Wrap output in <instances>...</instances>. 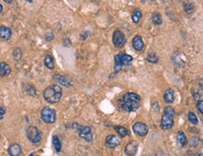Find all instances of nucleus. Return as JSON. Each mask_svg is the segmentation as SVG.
I'll list each match as a JSON object with an SVG mask.
<instances>
[{
    "mask_svg": "<svg viewBox=\"0 0 203 156\" xmlns=\"http://www.w3.org/2000/svg\"><path fill=\"white\" fill-rule=\"evenodd\" d=\"M139 102H140V97L139 94L135 93H126L122 99L119 100L118 104L120 109H122L125 111L131 112V111H136L137 110L139 109Z\"/></svg>",
    "mask_w": 203,
    "mask_h": 156,
    "instance_id": "f257e3e1",
    "label": "nucleus"
},
{
    "mask_svg": "<svg viewBox=\"0 0 203 156\" xmlns=\"http://www.w3.org/2000/svg\"><path fill=\"white\" fill-rule=\"evenodd\" d=\"M62 88L58 85H50L43 91V96L49 103H57L62 97Z\"/></svg>",
    "mask_w": 203,
    "mask_h": 156,
    "instance_id": "f03ea898",
    "label": "nucleus"
},
{
    "mask_svg": "<svg viewBox=\"0 0 203 156\" xmlns=\"http://www.w3.org/2000/svg\"><path fill=\"white\" fill-rule=\"evenodd\" d=\"M175 110L171 107H166L164 110V114L161 119V128L163 130H169L173 126L174 124Z\"/></svg>",
    "mask_w": 203,
    "mask_h": 156,
    "instance_id": "7ed1b4c3",
    "label": "nucleus"
},
{
    "mask_svg": "<svg viewBox=\"0 0 203 156\" xmlns=\"http://www.w3.org/2000/svg\"><path fill=\"white\" fill-rule=\"evenodd\" d=\"M133 58L129 54H119L115 55L114 61H115V70L119 71L123 66H129L132 62Z\"/></svg>",
    "mask_w": 203,
    "mask_h": 156,
    "instance_id": "20e7f679",
    "label": "nucleus"
},
{
    "mask_svg": "<svg viewBox=\"0 0 203 156\" xmlns=\"http://www.w3.org/2000/svg\"><path fill=\"white\" fill-rule=\"evenodd\" d=\"M40 115H41L42 121L45 124H54L56 121V112H55V110L49 108V107H45L44 109H42Z\"/></svg>",
    "mask_w": 203,
    "mask_h": 156,
    "instance_id": "39448f33",
    "label": "nucleus"
},
{
    "mask_svg": "<svg viewBox=\"0 0 203 156\" xmlns=\"http://www.w3.org/2000/svg\"><path fill=\"white\" fill-rule=\"evenodd\" d=\"M26 136L33 143H38L41 140V134L36 126H29L26 129Z\"/></svg>",
    "mask_w": 203,
    "mask_h": 156,
    "instance_id": "423d86ee",
    "label": "nucleus"
},
{
    "mask_svg": "<svg viewBox=\"0 0 203 156\" xmlns=\"http://www.w3.org/2000/svg\"><path fill=\"white\" fill-rule=\"evenodd\" d=\"M113 44L115 47L121 48L126 43V37L123 34V32H121L119 30H115L113 32Z\"/></svg>",
    "mask_w": 203,
    "mask_h": 156,
    "instance_id": "0eeeda50",
    "label": "nucleus"
},
{
    "mask_svg": "<svg viewBox=\"0 0 203 156\" xmlns=\"http://www.w3.org/2000/svg\"><path fill=\"white\" fill-rule=\"evenodd\" d=\"M78 134L82 138L88 142H91L93 140V135L89 126H80L78 128Z\"/></svg>",
    "mask_w": 203,
    "mask_h": 156,
    "instance_id": "6e6552de",
    "label": "nucleus"
},
{
    "mask_svg": "<svg viewBox=\"0 0 203 156\" xmlns=\"http://www.w3.org/2000/svg\"><path fill=\"white\" fill-rule=\"evenodd\" d=\"M133 131L135 134H137L138 136H144L148 134V126L143 124V123H136L134 124L133 125Z\"/></svg>",
    "mask_w": 203,
    "mask_h": 156,
    "instance_id": "1a4fd4ad",
    "label": "nucleus"
},
{
    "mask_svg": "<svg viewBox=\"0 0 203 156\" xmlns=\"http://www.w3.org/2000/svg\"><path fill=\"white\" fill-rule=\"evenodd\" d=\"M121 144V140L114 135H109L106 137V146L109 148H116Z\"/></svg>",
    "mask_w": 203,
    "mask_h": 156,
    "instance_id": "9d476101",
    "label": "nucleus"
},
{
    "mask_svg": "<svg viewBox=\"0 0 203 156\" xmlns=\"http://www.w3.org/2000/svg\"><path fill=\"white\" fill-rule=\"evenodd\" d=\"M137 150H138V145L135 141H131L129 143H127V145L126 146V149H125V152L126 155H134L136 152H137Z\"/></svg>",
    "mask_w": 203,
    "mask_h": 156,
    "instance_id": "9b49d317",
    "label": "nucleus"
},
{
    "mask_svg": "<svg viewBox=\"0 0 203 156\" xmlns=\"http://www.w3.org/2000/svg\"><path fill=\"white\" fill-rule=\"evenodd\" d=\"M11 28L4 26V25H0V37L5 40H9L11 37Z\"/></svg>",
    "mask_w": 203,
    "mask_h": 156,
    "instance_id": "f8f14e48",
    "label": "nucleus"
},
{
    "mask_svg": "<svg viewBox=\"0 0 203 156\" xmlns=\"http://www.w3.org/2000/svg\"><path fill=\"white\" fill-rule=\"evenodd\" d=\"M11 72V68L7 63L5 62L0 63V77H6L10 75Z\"/></svg>",
    "mask_w": 203,
    "mask_h": 156,
    "instance_id": "ddd939ff",
    "label": "nucleus"
},
{
    "mask_svg": "<svg viewBox=\"0 0 203 156\" xmlns=\"http://www.w3.org/2000/svg\"><path fill=\"white\" fill-rule=\"evenodd\" d=\"M9 153L11 156H19L22 153V148L19 144H11L9 148Z\"/></svg>",
    "mask_w": 203,
    "mask_h": 156,
    "instance_id": "4468645a",
    "label": "nucleus"
},
{
    "mask_svg": "<svg viewBox=\"0 0 203 156\" xmlns=\"http://www.w3.org/2000/svg\"><path fill=\"white\" fill-rule=\"evenodd\" d=\"M133 47L136 50H139L140 51L143 47H144V43H143V40L141 38V37L139 36H136L134 38H133Z\"/></svg>",
    "mask_w": 203,
    "mask_h": 156,
    "instance_id": "2eb2a0df",
    "label": "nucleus"
},
{
    "mask_svg": "<svg viewBox=\"0 0 203 156\" xmlns=\"http://www.w3.org/2000/svg\"><path fill=\"white\" fill-rule=\"evenodd\" d=\"M176 138H177V142L179 143V145L181 147H184L187 144V137H186V136H185V134L183 132L179 131L177 133Z\"/></svg>",
    "mask_w": 203,
    "mask_h": 156,
    "instance_id": "dca6fc26",
    "label": "nucleus"
},
{
    "mask_svg": "<svg viewBox=\"0 0 203 156\" xmlns=\"http://www.w3.org/2000/svg\"><path fill=\"white\" fill-rule=\"evenodd\" d=\"M175 95H174V91L172 89H168L165 93H164V100L166 103H172L174 101Z\"/></svg>",
    "mask_w": 203,
    "mask_h": 156,
    "instance_id": "f3484780",
    "label": "nucleus"
},
{
    "mask_svg": "<svg viewBox=\"0 0 203 156\" xmlns=\"http://www.w3.org/2000/svg\"><path fill=\"white\" fill-rule=\"evenodd\" d=\"M184 55L183 54L177 53L176 54L173 55V61L175 63V65L179 66V67H183L184 66Z\"/></svg>",
    "mask_w": 203,
    "mask_h": 156,
    "instance_id": "a211bd4d",
    "label": "nucleus"
},
{
    "mask_svg": "<svg viewBox=\"0 0 203 156\" xmlns=\"http://www.w3.org/2000/svg\"><path fill=\"white\" fill-rule=\"evenodd\" d=\"M58 77V81H59V83L61 84V85H63V86H66V87H69V86H71L72 85V80L71 79H69V78H68V77H66V76H57Z\"/></svg>",
    "mask_w": 203,
    "mask_h": 156,
    "instance_id": "6ab92c4d",
    "label": "nucleus"
},
{
    "mask_svg": "<svg viewBox=\"0 0 203 156\" xmlns=\"http://www.w3.org/2000/svg\"><path fill=\"white\" fill-rule=\"evenodd\" d=\"M44 64H45V67L49 69L55 68V61L51 55H46V57L44 59Z\"/></svg>",
    "mask_w": 203,
    "mask_h": 156,
    "instance_id": "aec40b11",
    "label": "nucleus"
},
{
    "mask_svg": "<svg viewBox=\"0 0 203 156\" xmlns=\"http://www.w3.org/2000/svg\"><path fill=\"white\" fill-rule=\"evenodd\" d=\"M141 16H142V14H141L140 10L135 9L134 11H133V13H132V21H133L135 24H138V23L139 22V20L141 19Z\"/></svg>",
    "mask_w": 203,
    "mask_h": 156,
    "instance_id": "412c9836",
    "label": "nucleus"
},
{
    "mask_svg": "<svg viewBox=\"0 0 203 156\" xmlns=\"http://www.w3.org/2000/svg\"><path fill=\"white\" fill-rule=\"evenodd\" d=\"M114 129L117 131V133H118V134L120 135V136H122V137H125L126 136L130 135L129 131H128L126 127H124V126H114Z\"/></svg>",
    "mask_w": 203,
    "mask_h": 156,
    "instance_id": "4be33fe9",
    "label": "nucleus"
},
{
    "mask_svg": "<svg viewBox=\"0 0 203 156\" xmlns=\"http://www.w3.org/2000/svg\"><path fill=\"white\" fill-rule=\"evenodd\" d=\"M183 10H184V11H185V12H186V13H188V14H191V13H193V12H194V11H195L194 4H193L192 2H189V1H186V2H184V4H183Z\"/></svg>",
    "mask_w": 203,
    "mask_h": 156,
    "instance_id": "5701e85b",
    "label": "nucleus"
},
{
    "mask_svg": "<svg viewBox=\"0 0 203 156\" xmlns=\"http://www.w3.org/2000/svg\"><path fill=\"white\" fill-rule=\"evenodd\" d=\"M53 143H54V146H55V150H56L57 152H59V151L61 150V149H62V145H61V142H60L58 136H55L53 137Z\"/></svg>",
    "mask_w": 203,
    "mask_h": 156,
    "instance_id": "b1692460",
    "label": "nucleus"
},
{
    "mask_svg": "<svg viewBox=\"0 0 203 156\" xmlns=\"http://www.w3.org/2000/svg\"><path fill=\"white\" fill-rule=\"evenodd\" d=\"M152 21L157 25H160L162 24V17L159 13H154L152 16Z\"/></svg>",
    "mask_w": 203,
    "mask_h": 156,
    "instance_id": "393cba45",
    "label": "nucleus"
},
{
    "mask_svg": "<svg viewBox=\"0 0 203 156\" xmlns=\"http://www.w3.org/2000/svg\"><path fill=\"white\" fill-rule=\"evenodd\" d=\"M187 117H188V120H189V122H190L191 124H195V125H196V124H198L197 117L196 116V114H195L194 112H189L188 115H187Z\"/></svg>",
    "mask_w": 203,
    "mask_h": 156,
    "instance_id": "a878e982",
    "label": "nucleus"
},
{
    "mask_svg": "<svg viewBox=\"0 0 203 156\" xmlns=\"http://www.w3.org/2000/svg\"><path fill=\"white\" fill-rule=\"evenodd\" d=\"M146 59L149 63H152V64H156L158 62V57L155 54H149Z\"/></svg>",
    "mask_w": 203,
    "mask_h": 156,
    "instance_id": "bb28decb",
    "label": "nucleus"
},
{
    "mask_svg": "<svg viewBox=\"0 0 203 156\" xmlns=\"http://www.w3.org/2000/svg\"><path fill=\"white\" fill-rule=\"evenodd\" d=\"M13 56H14V59H15V60H20V59H21V57H22V50H21L19 48H17V49L14 50V51H13Z\"/></svg>",
    "mask_w": 203,
    "mask_h": 156,
    "instance_id": "cd10ccee",
    "label": "nucleus"
},
{
    "mask_svg": "<svg viewBox=\"0 0 203 156\" xmlns=\"http://www.w3.org/2000/svg\"><path fill=\"white\" fill-rule=\"evenodd\" d=\"M200 142V139H199V137H197V136H194V137H192L191 139H190V141H189V144H190V146H193V147H196L198 143Z\"/></svg>",
    "mask_w": 203,
    "mask_h": 156,
    "instance_id": "c85d7f7f",
    "label": "nucleus"
},
{
    "mask_svg": "<svg viewBox=\"0 0 203 156\" xmlns=\"http://www.w3.org/2000/svg\"><path fill=\"white\" fill-rule=\"evenodd\" d=\"M196 108H197L198 111L200 112V114H202V113H203V101H201V100H200V101L197 103Z\"/></svg>",
    "mask_w": 203,
    "mask_h": 156,
    "instance_id": "c756f323",
    "label": "nucleus"
},
{
    "mask_svg": "<svg viewBox=\"0 0 203 156\" xmlns=\"http://www.w3.org/2000/svg\"><path fill=\"white\" fill-rule=\"evenodd\" d=\"M5 113H6V110L4 108H2V107H0V120L3 119Z\"/></svg>",
    "mask_w": 203,
    "mask_h": 156,
    "instance_id": "7c9ffc66",
    "label": "nucleus"
},
{
    "mask_svg": "<svg viewBox=\"0 0 203 156\" xmlns=\"http://www.w3.org/2000/svg\"><path fill=\"white\" fill-rule=\"evenodd\" d=\"M46 39H47L48 41L53 40V39H54V34H52V33H48V34L46 35Z\"/></svg>",
    "mask_w": 203,
    "mask_h": 156,
    "instance_id": "2f4dec72",
    "label": "nucleus"
},
{
    "mask_svg": "<svg viewBox=\"0 0 203 156\" xmlns=\"http://www.w3.org/2000/svg\"><path fill=\"white\" fill-rule=\"evenodd\" d=\"M199 97H200L199 93H194V98H195V100H198Z\"/></svg>",
    "mask_w": 203,
    "mask_h": 156,
    "instance_id": "473e14b6",
    "label": "nucleus"
},
{
    "mask_svg": "<svg viewBox=\"0 0 203 156\" xmlns=\"http://www.w3.org/2000/svg\"><path fill=\"white\" fill-rule=\"evenodd\" d=\"M4 1H5L6 3H9V4H10V3L12 2V0H4Z\"/></svg>",
    "mask_w": 203,
    "mask_h": 156,
    "instance_id": "72a5a7b5",
    "label": "nucleus"
},
{
    "mask_svg": "<svg viewBox=\"0 0 203 156\" xmlns=\"http://www.w3.org/2000/svg\"><path fill=\"white\" fill-rule=\"evenodd\" d=\"M2 10H3V7H2V5H1V4H0V12L2 11Z\"/></svg>",
    "mask_w": 203,
    "mask_h": 156,
    "instance_id": "f704fd0d",
    "label": "nucleus"
},
{
    "mask_svg": "<svg viewBox=\"0 0 203 156\" xmlns=\"http://www.w3.org/2000/svg\"><path fill=\"white\" fill-rule=\"evenodd\" d=\"M193 156H200V155H199L198 153H195V154H194Z\"/></svg>",
    "mask_w": 203,
    "mask_h": 156,
    "instance_id": "c9c22d12",
    "label": "nucleus"
},
{
    "mask_svg": "<svg viewBox=\"0 0 203 156\" xmlns=\"http://www.w3.org/2000/svg\"><path fill=\"white\" fill-rule=\"evenodd\" d=\"M24 1H27V2H32V0H24Z\"/></svg>",
    "mask_w": 203,
    "mask_h": 156,
    "instance_id": "e433bc0d",
    "label": "nucleus"
},
{
    "mask_svg": "<svg viewBox=\"0 0 203 156\" xmlns=\"http://www.w3.org/2000/svg\"><path fill=\"white\" fill-rule=\"evenodd\" d=\"M29 156H34V153H33V154H30Z\"/></svg>",
    "mask_w": 203,
    "mask_h": 156,
    "instance_id": "4c0bfd02",
    "label": "nucleus"
}]
</instances>
